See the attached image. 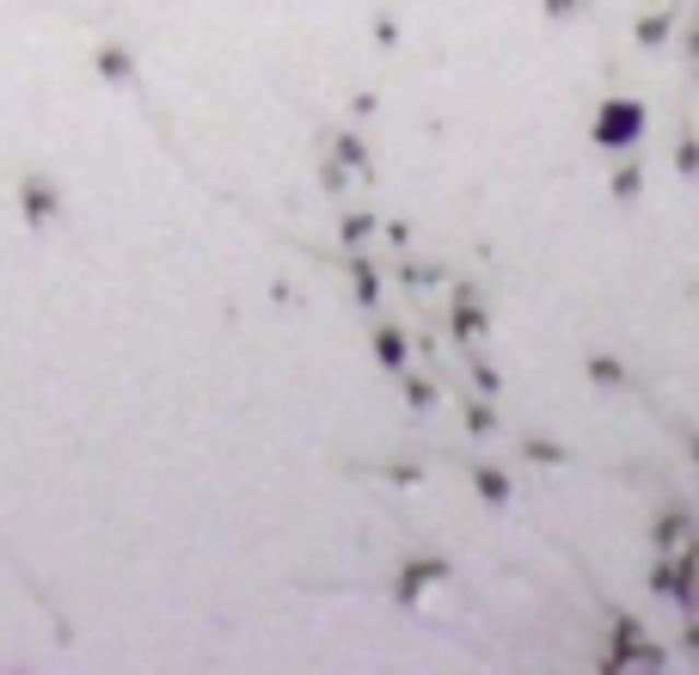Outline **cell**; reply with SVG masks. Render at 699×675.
<instances>
[{"label":"cell","mask_w":699,"mask_h":675,"mask_svg":"<svg viewBox=\"0 0 699 675\" xmlns=\"http://www.w3.org/2000/svg\"><path fill=\"white\" fill-rule=\"evenodd\" d=\"M25 209H32V221H49V209H56V203H49V190H25Z\"/></svg>","instance_id":"obj_1"}]
</instances>
